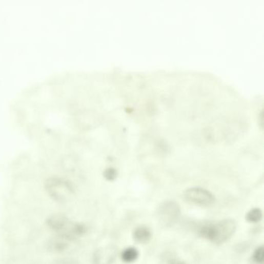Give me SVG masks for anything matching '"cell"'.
Masks as SVG:
<instances>
[{"label":"cell","mask_w":264,"mask_h":264,"mask_svg":"<svg viewBox=\"0 0 264 264\" xmlns=\"http://www.w3.org/2000/svg\"><path fill=\"white\" fill-rule=\"evenodd\" d=\"M46 225L54 236H62L77 241L86 234L87 226L83 223L74 221L64 214H53L46 220Z\"/></svg>","instance_id":"cell-1"},{"label":"cell","mask_w":264,"mask_h":264,"mask_svg":"<svg viewBox=\"0 0 264 264\" xmlns=\"http://www.w3.org/2000/svg\"><path fill=\"white\" fill-rule=\"evenodd\" d=\"M48 196L57 204H67L72 201L76 188L69 179L62 176L53 175L48 177L44 184Z\"/></svg>","instance_id":"cell-2"},{"label":"cell","mask_w":264,"mask_h":264,"mask_svg":"<svg viewBox=\"0 0 264 264\" xmlns=\"http://www.w3.org/2000/svg\"><path fill=\"white\" fill-rule=\"evenodd\" d=\"M236 227L237 224L234 219L227 218L203 226L200 229L199 235L212 243L220 245L228 241L235 234Z\"/></svg>","instance_id":"cell-3"},{"label":"cell","mask_w":264,"mask_h":264,"mask_svg":"<svg viewBox=\"0 0 264 264\" xmlns=\"http://www.w3.org/2000/svg\"><path fill=\"white\" fill-rule=\"evenodd\" d=\"M180 216V206L176 201H165L159 206L158 218L165 226H173L178 221Z\"/></svg>","instance_id":"cell-4"},{"label":"cell","mask_w":264,"mask_h":264,"mask_svg":"<svg viewBox=\"0 0 264 264\" xmlns=\"http://www.w3.org/2000/svg\"><path fill=\"white\" fill-rule=\"evenodd\" d=\"M185 199L201 206H210L215 202V197L212 192L202 188H191L185 192Z\"/></svg>","instance_id":"cell-5"},{"label":"cell","mask_w":264,"mask_h":264,"mask_svg":"<svg viewBox=\"0 0 264 264\" xmlns=\"http://www.w3.org/2000/svg\"><path fill=\"white\" fill-rule=\"evenodd\" d=\"M118 250L115 246H106L95 250L93 254L94 264H112L116 260Z\"/></svg>","instance_id":"cell-6"},{"label":"cell","mask_w":264,"mask_h":264,"mask_svg":"<svg viewBox=\"0 0 264 264\" xmlns=\"http://www.w3.org/2000/svg\"><path fill=\"white\" fill-rule=\"evenodd\" d=\"M74 242H75V241L71 240L67 238L53 236V237L47 242V250L50 253L54 254H65L71 250Z\"/></svg>","instance_id":"cell-7"},{"label":"cell","mask_w":264,"mask_h":264,"mask_svg":"<svg viewBox=\"0 0 264 264\" xmlns=\"http://www.w3.org/2000/svg\"><path fill=\"white\" fill-rule=\"evenodd\" d=\"M133 237L138 243L147 244L152 238V232L147 226H138L133 231Z\"/></svg>","instance_id":"cell-8"},{"label":"cell","mask_w":264,"mask_h":264,"mask_svg":"<svg viewBox=\"0 0 264 264\" xmlns=\"http://www.w3.org/2000/svg\"><path fill=\"white\" fill-rule=\"evenodd\" d=\"M139 257V251L137 249L134 248V247H129V248L124 250L123 252L122 258L123 261L127 263H131V262H134Z\"/></svg>","instance_id":"cell-9"},{"label":"cell","mask_w":264,"mask_h":264,"mask_svg":"<svg viewBox=\"0 0 264 264\" xmlns=\"http://www.w3.org/2000/svg\"><path fill=\"white\" fill-rule=\"evenodd\" d=\"M262 218V212L261 209L256 208L251 209L250 212H247L246 219L247 221L251 223H257L260 221Z\"/></svg>","instance_id":"cell-10"},{"label":"cell","mask_w":264,"mask_h":264,"mask_svg":"<svg viewBox=\"0 0 264 264\" xmlns=\"http://www.w3.org/2000/svg\"><path fill=\"white\" fill-rule=\"evenodd\" d=\"M253 259L256 263L263 264L264 262V247L262 246L258 247L255 250L253 254Z\"/></svg>","instance_id":"cell-11"},{"label":"cell","mask_w":264,"mask_h":264,"mask_svg":"<svg viewBox=\"0 0 264 264\" xmlns=\"http://www.w3.org/2000/svg\"><path fill=\"white\" fill-rule=\"evenodd\" d=\"M51 264H80L79 262L70 256H64L55 259Z\"/></svg>","instance_id":"cell-12"},{"label":"cell","mask_w":264,"mask_h":264,"mask_svg":"<svg viewBox=\"0 0 264 264\" xmlns=\"http://www.w3.org/2000/svg\"><path fill=\"white\" fill-rule=\"evenodd\" d=\"M104 176L108 180H113L116 178L117 172H116V170L109 168V169H107L105 171Z\"/></svg>","instance_id":"cell-13"},{"label":"cell","mask_w":264,"mask_h":264,"mask_svg":"<svg viewBox=\"0 0 264 264\" xmlns=\"http://www.w3.org/2000/svg\"><path fill=\"white\" fill-rule=\"evenodd\" d=\"M171 264H188L186 262H183V261H174V262H172Z\"/></svg>","instance_id":"cell-14"}]
</instances>
